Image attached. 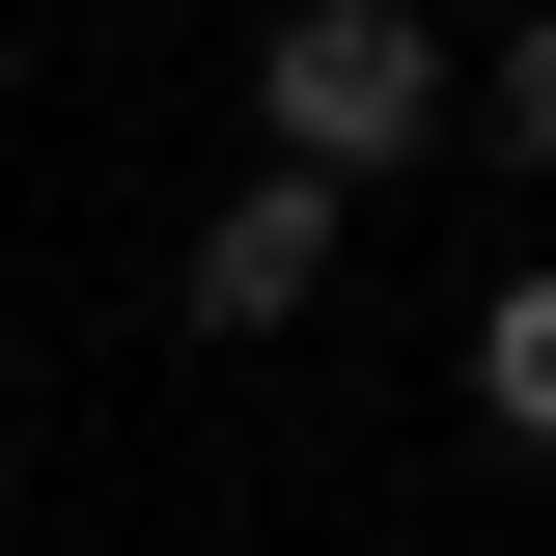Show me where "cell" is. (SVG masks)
I'll return each instance as SVG.
<instances>
[{
	"instance_id": "1",
	"label": "cell",
	"mask_w": 556,
	"mask_h": 556,
	"mask_svg": "<svg viewBox=\"0 0 556 556\" xmlns=\"http://www.w3.org/2000/svg\"><path fill=\"white\" fill-rule=\"evenodd\" d=\"M251 139H306L334 195H390V167L473 139V56H445L417 0H278V28H251Z\"/></svg>"
},
{
	"instance_id": "2",
	"label": "cell",
	"mask_w": 556,
	"mask_h": 556,
	"mask_svg": "<svg viewBox=\"0 0 556 556\" xmlns=\"http://www.w3.org/2000/svg\"><path fill=\"white\" fill-rule=\"evenodd\" d=\"M334 167H306V139H278V167H223L195 195V251H167V306H195V334H306V306H334Z\"/></svg>"
},
{
	"instance_id": "3",
	"label": "cell",
	"mask_w": 556,
	"mask_h": 556,
	"mask_svg": "<svg viewBox=\"0 0 556 556\" xmlns=\"http://www.w3.org/2000/svg\"><path fill=\"white\" fill-rule=\"evenodd\" d=\"M473 445H556V251L473 306Z\"/></svg>"
},
{
	"instance_id": "4",
	"label": "cell",
	"mask_w": 556,
	"mask_h": 556,
	"mask_svg": "<svg viewBox=\"0 0 556 556\" xmlns=\"http://www.w3.org/2000/svg\"><path fill=\"white\" fill-rule=\"evenodd\" d=\"M473 167H556V0L501 28V56H473Z\"/></svg>"
}]
</instances>
